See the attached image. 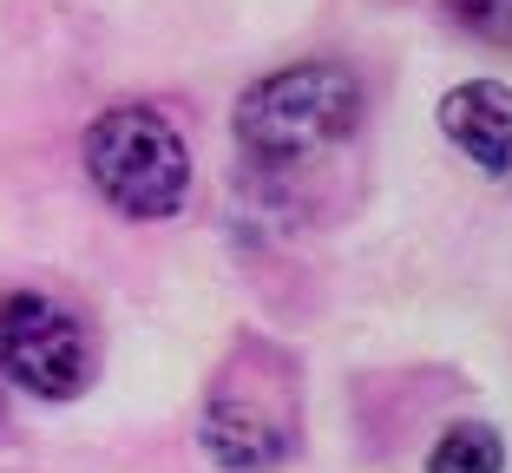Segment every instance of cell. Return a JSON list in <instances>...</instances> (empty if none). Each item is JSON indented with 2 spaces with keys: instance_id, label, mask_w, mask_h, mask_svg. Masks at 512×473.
<instances>
[{
  "instance_id": "cell-1",
  "label": "cell",
  "mask_w": 512,
  "mask_h": 473,
  "mask_svg": "<svg viewBox=\"0 0 512 473\" xmlns=\"http://www.w3.org/2000/svg\"><path fill=\"white\" fill-rule=\"evenodd\" d=\"M197 447L217 473H276L302 454V355L237 336L197 401Z\"/></svg>"
},
{
  "instance_id": "cell-2",
  "label": "cell",
  "mask_w": 512,
  "mask_h": 473,
  "mask_svg": "<svg viewBox=\"0 0 512 473\" xmlns=\"http://www.w3.org/2000/svg\"><path fill=\"white\" fill-rule=\"evenodd\" d=\"M362 132V79L335 60H296L250 79L230 106V138L256 171H302Z\"/></svg>"
},
{
  "instance_id": "cell-3",
  "label": "cell",
  "mask_w": 512,
  "mask_h": 473,
  "mask_svg": "<svg viewBox=\"0 0 512 473\" xmlns=\"http://www.w3.org/2000/svg\"><path fill=\"white\" fill-rule=\"evenodd\" d=\"M86 178L125 224H165L191 204V145L158 106H106L86 125Z\"/></svg>"
},
{
  "instance_id": "cell-4",
  "label": "cell",
  "mask_w": 512,
  "mask_h": 473,
  "mask_svg": "<svg viewBox=\"0 0 512 473\" xmlns=\"http://www.w3.org/2000/svg\"><path fill=\"white\" fill-rule=\"evenodd\" d=\"M0 375L33 401H79L92 388V329L66 296L14 283L0 290Z\"/></svg>"
},
{
  "instance_id": "cell-5",
  "label": "cell",
  "mask_w": 512,
  "mask_h": 473,
  "mask_svg": "<svg viewBox=\"0 0 512 473\" xmlns=\"http://www.w3.org/2000/svg\"><path fill=\"white\" fill-rule=\"evenodd\" d=\"M434 125L480 178L512 184V86L506 79H460L440 92Z\"/></svg>"
},
{
  "instance_id": "cell-6",
  "label": "cell",
  "mask_w": 512,
  "mask_h": 473,
  "mask_svg": "<svg viewBox=\"0 0 512 473\" xmlns=\"http://www.w3.org/2000/svg\"><path fill=\"white\" fill-rule=\"evenodd\" d=\"M427 473H506V434L493 421H453L427 447Z\"/></svg>"
},
{
  "instance_id": "cell-7",
  "label": "cell",
  "mask_w": 512,
  "mask_h": 473,
  "mask_svg": "<svg viewBox=\"0 0 512 473\" xmlns=\"http://www.w3.org/2000/svg\"><path fill=\"white\" fill-rule=\"evenodd\" d=\"M447 14L460 20V33L512 53V0H447Z\"/></svg>"
}]
</instances>
